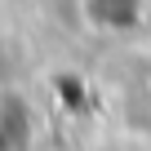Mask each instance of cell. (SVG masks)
Instances as JSON below:
<instances>
[{
    "label": "cell",
    "instance_id": "6da1fadb",
    "mask_svg": "<svg viewBox=\"0 0 151 151\" xmlns=\"http://www.w3.org/2000/svg\"><path fill=\"white\" fill-rule=\"evenodd\" d=\"M147 0H80V22L93 36H133L147 27Z\"/></svg>",
    "mask_w": 151,
    "mask_h": 151
}]
</instances>
